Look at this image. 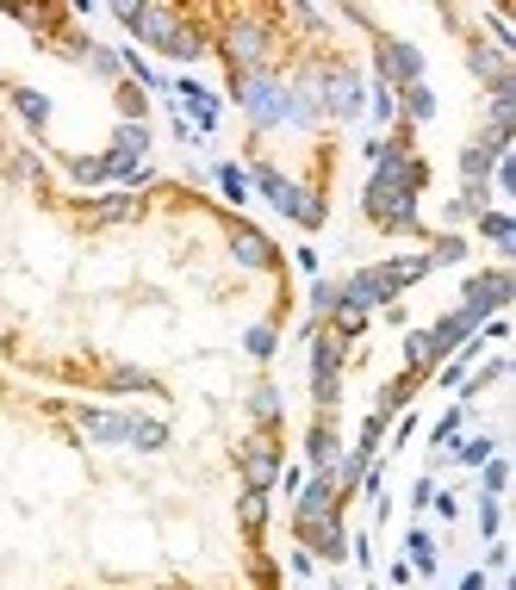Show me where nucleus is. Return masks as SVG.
<instances>
[{
  "label": "nucleus",
  "mask_w": 516,
  "mask_h": 590,
  "mask_svg": "<svg viewBox=\"0 0 516 590\" xmlns=\"http://www.w3.org/2000/svg\"><path fill=\"white\" fill-rule=\"evenodd\" d=\"M423 187H429V162L417 150H392L380 169H367V187H362V218L380 224L386 236H417L429 243L423 230Z\"/></svg>",
  "instance_id": "obj_1"
},
{
  "label": "nucleus",
  "mask_w": 516,
  "mask_h": 590,
  "mask_svg": "<svg viewBox=\"0 0 516 590\" xmlns=\"http://www.w3.org/2000/svg\"><path fill=\"white\" fill-rule=\"evenodd\" d=\"M436 267H429V255H392V262H374V267H355L348 280H336L343 286V299L348 305H362V311H380V305H392L399 292H411L417 280H429Z\"/></svg>",
  "instance_id": "obj_2"
},
{
  "label": "nucleus",
  "mask_w": 516,
  "mask_h": 590,
  "mask_svg": "<svg viewBox=\"0 0 516 590\" xmlns=\"http://www.w3.org/2000/svg\"><path fill=\"white\" fill-rule=\"evenodd\" d=\"M249 187L262 193L280 218H293L299 230H318L324 224V193H311V187H299V181H287V174L274 169V162H249Z\"/></svg>",
  "instance_id": "obj_3"
},
{
  "label": "nucleus",
  "mask_w": 516,
  "mask_h": 590,
  "mask_svg": "<svg viewBox=\"0 0 516 590\" xmlns=\"http://www.w3.org/2000/svg\"><path fill=\"white\" fill-rule=\"evenodd\" d=\"M211 50H225L230 76H262V69H268V50H274L268 20H255V13H230L225 32L211 38Z\"/></svg>",
  "instance_id": "obj_4"
},
{
  "label": "nucleus",
  "mask_w": 516,
  "mask_h": 590,
  "mask_svg": "<svg viewBox=\"0 0 516 590\" xmlns=\"http://www.w3.org/2000/svg\"><path fill=\"white\" fill-rule=\"evenodd\" d=\"M230 100L249 113L255 131H280V113H287V81L280 76H230Z\"/></svg>",
  "instance_id": "obj_5"
},
{
  "label": "nucleus",
  "mask_w": 516,
  "mask_h": 590,
  "mask_svg": "<svg viewBox=\"0 0 516 590\" xmlns=\"http://www.w3.org/2000/svg\"><path fill=\"white\" fill-rule=\"evenodd\" d=\"M516 299V280L511 274H504V267H485V274H467V280H460V317H467V324H485V317H497V311L511 305Z\"/></svg>",
  "instance_id": "obj_6"
},
{
  "label": "nucleus",
  "mask_w": 516,
  "mask_h": 590,
  "mask_svg": "<svg viewBox=\"0 0 516 590\" xmlns=\"http://www.w3.org/2000/svg\"><path fill=\"white\" fill-rule=\"evenodd\" d=\"M62 417L76 429L81 441H94V448H131V423L137 410H100V404H62Z\"/></svg>",
  "instance_id": "obj_7"
},
{
  "label": "nucleus",
  "mask_w": 516,
  "mask_h": 590,
  "mask_svg": "<svg viewBox=\"0 0 516 590\" xmlns=\"http://www.w3.org/2000/svg\"><path fill=\"white\" fill-rule=\"evenodd\" d=\"M311 76H318V106H324V118H362L367 113V81L355 76V69L324 62V69H311Z\"/></svg>",
  "instance_id": "obj_8"
},
{
  "label": "nucleus",
  "mask_w": 516,
  "mask_h": 590,
  "mask_svg": "<svg viewBox=\"0 0 516 590\" xmlns=\"http://www.w3.org/2000/svg\"><path fill=\"white\" fill-rule=\"evenodd\" d=\"M162 100H169L199 137H211V131H218V118H225V100L211 94L206 81H193V76H169V94H162Z\"/></svg>",
  "instance_id": "obj_9"
},
{
  "label": "nucleus",
  "mask_w": 516,
  "mask_h": 590,
  "mask_svg": "<svg viewBox=\"0 0 516 590\" xmlns=\"http://www.w3.org/2000/svg\"><path fill=\"white\" fill-rule=\"evenodd\" d=\"M113 20L125 25V32H131L137 44H150L156 57H162V50H169L174 44V32H181V13H174V7H131V0H125V7H113Z\"/></svg>",
  "instance_id": "obj_10"
},
{
  "label": "nucleus",
  "mask_w": 516,
  "mask_h": 590,
  "mask_svg": "<svg viewBox=\"0 0 516 590\" xmlns=\"http://www.w3.org/2000/svg\"><path fill=\"white\" fill-rule=\"evenodd\" d=\"M299 541H306V553L318 559V566H343V559H348V529H343V510L318 516V522H299Z\"/></svg>",
  "instance_id": "obj_11"
},
{
  "label": "nucleus",
  "mask_w": 516,
  "mask_h": 590,
  "mask_svg": "<svg viewBox=\"0 0 516 590\" xmlns=\"http://www.w3.org/2000/svg\"><path fill=\"white\" fill-rule=\"evenodd\" d=\"M374 57H380V69H374V76H386L392 88H411V81H423V50L411 38H374Z\"/></svg>",
  "instance_id": "obj_12"
},
{
  "label": "nucleus",
  "mask_w": 516,
  "mask_h": 590,
  "mask_svg": "<svg viewBox=\"0 0 516 590\" xmlns=\"http://www.w3.org/2000/svg\"><path fill=\"white\" fill-rule=\"evenodd\" d=\"M237 466H243V491H274V478H280V448L268 436H249L237 448Z\"/></svg>",
  "instance_id": "obj_13"
},
{
  "label": "nucleus",
  "mask_w": 516,
  "mask_h": 590,
  "mask_svg": "<svg viewBox=\"0 0 516 590\" xmlns=\"http://www.w3.org/2000/svg\"><path fill=\"white\" fill-rule=\"evenodd\" d=\"M330 510H343L336 478H330V473H306V485L293 491V529H299V522H318V516H330Z\"/></svg>",
  "instance_id": "obj_14"
},
{
  "label": "nucleus",
  "mask_w": 516,
  "mask_h": 590,
  "mask_svg": "<svg viewBox=\"0 0 516 590\" xmlns=\"http://www.w3.org/2000/svg\"><path fill=\"white\" fill-rule=\"evenodd\" d=\"M324 125V106H318V76L287 81V113H280V131H318Z\"/></svg>",
  "instance_id": "obj_15"
},
{
  "label": "nucleus",
  "mask_w": 516,
  "mask_h": 590,
  "mask_svg": "<svg viewBox=\"0 0 516 590\" xmlns=\"http://www.w3.org/2000/svg\"><path fill=\"white\" fill-rule=\"evenodd\" d=\"M306 460H311V473H330V466L343 460V436H336V417H324V410H318V423L306 429Z\"/></svg>",
  "instance_id": "obj_16"
},
{
  "label": "nucleus",
  "mask_w": 516,
  "mask_h": 590,
  "mask_svg": "<svg viewBox=\"0 0 516 590\" xmlns=\"http://www.w3.org/2000/svg\"><path fill=\"white\" fill-rule=\"evenodd\" d=\"M144 218V193H100L88 199V224H131Z\"/></svg>",
  "instance_id": "obj_17"
},
{
  "label": "nucleus",
  "mask_w": 516,
  "mask_h": 590,
  "mask_svg": "<svg viewBox=\"0 0 516 590\" xmlns=\"http://www.w3.org/2000/svg\"><path fill=\"white\" fill-rule=\"evenodd\" d=\"M230 255L243 267H274V243H268V230H255V224H230Z\"/></svg>",
  "instance_id": "obj_18"
},
{
  "label": "nucleus",
  "mask_w": 516,
  "mask_h": 590,
  "mask_svg": "<svg viewBox=\"0 0 516 590\" xmlns=\"http://www.w3.org/2000/svg\"><path fill=\"white\" fill-rule=\"evenodd\" d=\"M13 113H20V125L32 137H44L50 118H57V106H50V94H38V88H13Z\"/></svg>",
  "instance_id": "obj_19"
},
{
  "label": "nucleus",
  "mask_w": 516,
  "mask_h": 590,
  "mask_svg": "<svg viewBox=\"0 0 516 590\" xmlns=\"http://www.w3.org/2000/svg\"><path fill=\"white\" fill-rule=\"evenodd\" d=\"M485 131H516V76H504V81H492L485 88Z\"/></svg>",
  "instance_id": "obj_20"
},
{
  "label": "nucleus",
  "mask_w": 516,
  "mask_h": 590,
  "mask_svg": "<svg viewBox=\"0 0 516 590\" xmlns=\"http://www.w3.org/2000/svg\"><path fill=\"white\" fill-rule=\"evenodd\" d=\"M404 566L417 571V578H436V566H442L436 534L423 529V522H411V534H404Z\"/></svg>",
  "instance_id": "obj_21"
},
{
  "label": "nucleus",
  "mask_w": 516,
  "mask_h": 590,
  "mask_svg": "<svg viewBox=\"0 0 516 590\" xmlns=\"http://www.w3.org/2000/svg\"><path fill=\"white\" fill-rule=\"evenodd\" d=\"M436 118V88L429 81H411V88H399V125L411 131V125H429Z\"/></svg>",
  "instance_id": "obj_22"
},
{
  "label": "nucleus",
  "mask_w": 516,
  "mask_h": 590,
  "mask_svg": "<svg viewBox=\"0 0 516 590\" xmlns=\"http://www.w3.org/2000/svg\"><path fill=\"white\" fill-rule=\"evenodd\" d=\"M467 69H473V76L485 81V88H492V81L511 76V57H504V50H492L485 38H473V44H467Z\"/></svg>",
  "instance_id": "obj_23"
},
{
  "label": "nucleus",
  "mask_w": 516,
  "mask_h": 590,
  "mask_svg": "<svg viewBox=\"0 0 516 590\" xmlns=\"http://www.w3.org/2000/svg\"><path fill=\"white\" fill-rule=\"evenodd\" d=\"M473 230H479V236H485V243H492V248H504V255H516V218H511V211H479V218H473Z\"/></svg>",
  "instance_id": "obj_24"
},
{
  "label": "nucleus",
  "mask_w": 516,
  "mask_h": 590,
  "mask_svg": "<svg viewBox=\"0 0 516 590\" xmlns=\"http://www.w3.org/2000/svg\"><path fill=\"white\" fill-rule=\"evenodd\" d=\"M144 150H150V125H144V118H118L113 155H125V162H144Z\"/></svg>",
  "instance_id": "obj_25"
},
{
  "label": "nucleus",
  "mask_w": 516,
  "mask_h": 590,
  "mask_svg": "<svg viewBox=\"0 0 516 590\" xmlns=\"http://www.w3.org/2000/svg\"><path fill=\"white\" fill-rule=\"evenodd\" d=\"M467 336H473V324H467L460 311H448V317H436V324H429V343H436L442 361H448V355H455V348L467 343Z\"/></svg>",
  "instance_id": "obj_26"
},
{
  "label": "nucleus",
  "mask_w": 516,
  "mask_h": 590,
  "mask_svg": "<svg viewBox=\"0 0 516 590\" xmlns=\"http://www.w3.org/2000/svg\"><path fill=\"white\" fill-rule=\"evenodd\" d=\"M411 392H417V373H404V380L380 385V398H374V417H380V423H392L399 410H411Z\"/></svg>",
  "instance_id": "obj_27"
},
{
  "label": "nucleus",
  "mask_w": 516,
  "mask_h": 590,
  "mask_svg": "<svg viewBox=\"0 0 516 590\" xmlns=\"http://www.w3.org/2000/svg\"><path fill=\"white\" fill-rule=\"evenodd\" d=\"M492 454H497V436H467V441H455V448H448V460H455V466H467V473H479Z\"/></svg>",
  "instance_id": "obj_28"
},
{
  "label": "nucleus",
  "mask_w": 516,
  "mask_h": 590,
  "mask_svg": "<svg viewBox=\"0 0 516 590\" xmlns=\"http://www.w3.org/2000/svg\"><path fill=\"white\" fill-rule=\"evenodd\" d=\"M237 529L243 534L268 529V491H237Z\"/></svg>",
  "instance_id": "obj_29"
},
{
  "label": "nucleus",
  "mask_w": 516,
  "mask_h": 590,
  "mask_svg": "<svg viewBox=\"0 0 516 590\" xmlns=\"http://www.w3.org/2000/svg\"><path fill=\"white\" fill-rule=\"evenodd\" d=\"M206 50H211L206 32H199V25H181V32H174V44L162 50V57H169V62H199Z\"/></svg>",
  "instance_id": "obj_30"
},
{
  "label": "nucleus",
  "mask_w": 516,
  "mask_h": 590,
  "mask_svg": "<svg viewBox=\"0 0 516 590\" xmlns=\"http://www.w3.org/2000/svg\"><path fill=\"white\" fill-rule=\"evenodd\" d=\"M211 181H218V193H225V206H249V174H243V162H218V169H211Z\"/></svg>",
  "instance_id": "obj_31"
},
{
  "label": "nucleus",
  "mask_w": 516,
  "mask_h": 590,
  "mask_svg": "<svg viewBox=\"0 0 516 590\" xmlns=\"http://www.w3.org/2000/svg\"><path fill=\"white\" fill-rule=\"evenodd\" d=\"M367 113L380 118V125H392V118H399V88H392L386 76L367 81Z\"/></svg>",
  "instance_id": "obj_32"
},
{
  "label": "nucleus",
  "mask_w": 516,
  "mask_h": 590,
  "mask_svg": "<svg viewBox=\"0 0 516 590\" xmlns=\"http://www.w3.org/2000/svg\"><path fill=\"white\" fill-rule=\"evenodd\" d=\"M131 448H137V454H162V448H169V423H162V417H137L131 423Z\"/></svg>",
  "instance_id": "obj_33"
},
{
  "label": "nucleus",
  "mask_w": 516,
  "mask_h": 590,
  "mask_svg": "<svg viewBox=\"0 0 516 590\" xmlns=\"http://www.w3.org/2000/svg\"><path fill=\"white\" fill-rule=\"evenodd\" d=\"M81 69H88V76H100V81H125V69H118V50L113 44H88V57H81Z\"/></svg>",
  "instance_id": "obj_34"
},
{
  "label": "nucleus",
  "mask_w": 516,
  "mask_h": 590,
  "mask_svg": "<svg viewBox=\"0 0 516 590\" xmlns=\"http://www.w3.org/2000/svg\"><path fill=\"white\" fill-rule=\"evenodd\" d=\"M467 248H473V243H467L460 230H442L436 248H423V255H429V267H460V262H467Z\"/></svg>",
  "instance_id": "obj_35"
},
{
  "label": "nucleus",
  "mask_w": 516,
  "mask_h": 590,
  "mask_svg": "<svg viewBox=\"0 0 516 590\" xmlns=\"http://www.w3.org/2000/svg\"><path fill=\"white\" fill-rule=\"evenodd\" d=\"M62 174H69L76 187H106V162H100V155H62Z\"/></svg>",
  "instance_id": "obj_36"
},
{
  "label": "nucleus",
  "mask_w": 516,
  "mask_h": 590,
  "mask_svg": "<svg viewBox=\"0 0 516 590\" xmlns=\"http://www.w3.org/2000/svg\"><path fill=\"white\" fill-rule=\"evenodd\" d=\"M504 491H511V460L492 454L485 466H479V497H497V504H504Z\"/></svg>",
  "instance_id": "obj_37"
},
{
  "label": "nucleus",
  "mask_w": 516,
  "mask_h": 590,
  "mask_svg": "<svg viewBox=\"0 0 516 590\" xmlns=\"http://www.w3.org/2000/svg\"><path fill=\"white\" fill-rule=\"evenodd\" d=\"M274 348H280L274 324H249L243 329V355H249V361H274Z\"/></svg>",
  "instance_id": "obj_38"
},
{
  "label": "nucleus",
  "mask_w": 516,
  "mask_h": 590,
  "mask_svg": "<svg viewBox=\"0 0 516 590\" xmlns=\"http://www.w3.org/2000/svg\"><path fill=\"white\" fill-rule=\"evenodd\" d=\"M249 417L262 423V429H274V423H280V392H274V385H255V392H249Z\"/></svg>",
  "instance_id": "obj_39"
},
{
  "label": "nucleus",
  "mask_w": 516,
  "mask_h": 590,
  "mask_svg": "<svg viewBox=\"0 0 516 590\" xmlns=\"http://www.w3.org/2000/svg\"><path fill=\"white\" fill-rule=\"evenodd\" d=\"M106 392H156V373H144V367H113V373H106Z\"/></svg>",
  "instance_id": "obj_40"
},
{
  "label": "nucleus",
  "mask_w": 516,
  "mask_h": 590,
  "mask_svg": "<svg viewBox=\"0 0 516 590\" xmlns=\"http://www.w3.org/2000/svg\"><path fill=\"white\" fill-rule=\"evenodd\" d=\"M336 299H343V286L336 280H311V317L306 324H324L330 311H336Z\"/></svg>",
  "instance_id": "obj_41"
},
{
  "label": "nucleus",
  "mask_w": 516,
  "mask_h": 590,
  "mask_svg": "<svg viewBox=\"0 0 516 590\" xmlns=\"http://www.w3.org/2000/svg\"><path fill=\"white\" fill-rule=\"evenodd\" d=\"M460 429H467V410L455 404V410H442V417H436V429H429V436H436V448L448 454V448L460 441Z\"/></svg>",
  "instance_id": "obj_42"
},
{
  "label": "nucleus",
  "mask_w": 516,
  "mask_h": 590,
  "mask_svg": "<svg viewBox=\"0 0 516 590\" xmlns=\"http://www.w3.org/2000/svg\"><path fill=\"white\" fill-rule=\"evenodd\" d=\"M479 534H485V541H504V504H497V497H479Z\"/></svg>",
  "instance_id": "obj_43"
},
{
  "label": "nucleus",
  "mask_w": 516,
  "mask_h": 590,
  "mask_svg": "<svg viewBox=\"0 0 516 590\" xmlns=\"http://www.w3.org/2000/svg\"><path fill=\"white\" fill-rule=\"evenodd\" d=\"M497 380H511V361H504V355H492L479 373H467V392H479V385H497Z\"/></svg>",
  "instance_id": "obj_44"
},
{
  "label": "nucleus",
  "mask_w": 516,
  "mask_h": 590,
  "mask_svg": "<svg viewBox=\"0 0 516 590\" xmlns=\"http://www.w3.org/2000/svg\"><path fill=\"white\" fill-rule=\"evenodd\" d=\"M7 169H13V181H32V187L44 181V162H38V155H13Z\"/></svg>",
  "instance_id": "obj_45"
},
{
  "label": "nucleus",
  "mask_w": 516,
  "mask_h": 590,
  "mask_svg": "<svg viewBox=\"0 0 516 590\" xmlns=\"http://www.w3.org/2000/svg\"><path fill=\"white\" fill-rule=\"evenodd\" d=\"M429 510H436L442 522H460V497H455V491H442V485H436V497H429Z\"/></svg>",
  "instance_id": "obj_46"
},
{
  "label": "nucleus",
  "mask_w": 516,
  "mask_h": 590,
  "mask_svg": "<svg viewBox=\"0 0 516 590\" xmlns=\"http://www.w3.org/2000/svg\"><path fill=\"white\" fill-rule=\"evenodd\" d=\"M118 106H125V118H144V88L118 81Z\"/></svg>",
  "instance_id": "obj_47"
},
{
  "label": "nucleus",
  "mask_w": 516,
  "mask_h": 590,
  "mask_svg": "<svg viewBox=\"0 0 516 590\" xmlns=\"http://www.w3.org/2000/svg\"><path fill=\"white\" fill-rule=\"evenodd\" d=\"M429 497H436V478H417V485H411V516L429 510Z\"/></svg>",
  "instance_id": "obj_48"
},
{
  "label": "nucleus",
  "mask_w": 516,
  "mask_h": 590,
  "mask_svg": "<svg viewBox=\"0 0 516 590\" xmlns=\"http://www.w3.org/2000/svg\"><path fill=\"white\" fill-rule=\"evenodd\" d=\"M293 267H299V274H311V280H318V248H311V243H299V248H293Z\"/></svg>",
  "instance_id": "obj_49"
},
{
  "label": "nucleus",
  "mask_w": 516,
  "mask_h": 590,
  "mask_svg": "<svg viewBox=\"0 0 516 590\" xmlns=\"http://www.w3.org/2000/svg\"><path fill=\"white\" fill-rule=\"evenodd\" d=\"M287 571H293V578H318V559H311V553L299 547V553H293V559H287Z\"/></svg>",
  "instance_id": "obj_50"
},
{
  "label": "nucleus",
  "mask_w": 516,
  "mask_h": 590,
  "mask_svg": "<svg viewBox=\"0 0 516 590\" xmlns=\"http://www.w3.org/2000/svg\"><path fill=\"white\" fill-rule=\"evenodd\" d=\"M169 131H174V143H199V131H193V125L174 113V106H169Z\"/></svg>",
  "instance_id": "obj_51"
},
{
  "label": "nucleus",
  "mask_w": 516,
  "mask_h": 590,
  "mask_svg": "<svg viewBox=\"0 0 516 590\" xmlns=\"http://www.w3.org/2000/svg\"><path fill=\"white\" fill-rule=\"evenodd\" d=\"M504 566H511V547H504V541H492V547H485V566H479V571H504Z\"/></svg>",
  "instance_id": "obj_52"
},
{
  "label": "nucleus",
  "mask_w": 516,
  "mask_h": 590,
  "mask_svg": "<svg viewBox=\"0 0 516 590\" xmlns=\"http://www.w3.org/2000/svg\"><path fill=\"white\" fill-rule=\"evenodd\" d=\"M455 590H492V571H479V566H473V571H460V585H455Z\"/></svg>",
  "instance_id": "obj_53"
},
{
  "label": "nucleus",
  "mask_w": 516,
  "mask_h": 590,
  "mask_svg": "<svg viewBox=\"0 0 516 590\" xmlns=\"http://www.w3.org/2000/svg\"><path fill=\"white\" fill-rule=\"evenodd\" d=\"M274 485H280V491H299V485H306V466H280V478H274Z\"/></svg>",
  "instance_id": "obj_54"
}]
</instances>
